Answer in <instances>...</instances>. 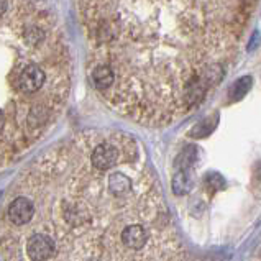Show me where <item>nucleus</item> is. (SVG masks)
<instances>
[{"label": "nucleus", "instance_id": "f03ea898", "mask_svg": "<svg viewBox=\"0 0 261 261\" xmlns=\"http://www.w3.org/2000/svg\"><path fill=\"white\" fill-rule=\"evenodd\" d=\"M258 0H79L87 71L132 122L181 120L225 77Z\"/></svg>", "mask_w": 261, "mask_h": 261}, {"label": "nucleus", "instance_id": "7ed1b4c3", "mask_svg": "<svg viewBox=\"0 0 261 261\" xmlns=\"http://www.w3.org/2000/svg\"><path fill=\"white\" fill-rule=\"evenodd\" d=\"M72 59L46 0H0V169L44 138L69 99Z\"/></svg>", "mask_w": 261, "mask_h": 261}, {"label": "nucleus", "instance_id": "39448f33", "mask_svg": "<svg viewBox=\"0 0 261 261\" xmlns=\"http://www.w3.org/2000/svg\"><path fill=\"white\" fill-rule=\"evenodd\" d=\"M204 184L207 186V189L208 191H217V189H223V186H225V182H223V179L220 174L217 173H211L207 177H205V181Z\"/></svg>", "mask_w": 261, "mask_h": 261}, {"label": "nucleus", "instance_id": "f257e3e1", "mask_svg": "<svg viewBox=\"0 0 261 261\" xmlns=\"http://www.w3.org/2000/svg\"><path fill=\"white\" fill-rule=\"evenodd\" d=\"M4 261H184L141 143L86 130L21 171L0 217Z\"/></svg>", "mask_w": 261, "mask_h": 261}, {"label": "nucleus", "instance_id": "20e7f679", "mask_svg": "<svg viewBox=\"0 0 261 261\" xmlns=\"http://www.w3.org/2000/svg\"><path fill=\"white\" fill-rule=\"evenodd\" d=\"M251 86H253V79L250 77V76H243V77H240L237 81V83L230 87V100H240V99H243L245 95L248 94V91L251 89Z\"/></svg>", "mask_w": 261, "mask_h": 261}, {"label": "nucleus", "instance_id": "423d86ee", "mask_svg": "<svg viewBox=\"0 0 261 261\" xmlns=\"http://www.w3.org/2000/svg\"><path fill=\"white\" fill-rule=\"evenodd\" d=\"M253 261H261V248H259V251H258V255L255 256V259Z\"/></svg>", "mask_w": 261, "mask_h": 261}]
</instances>
